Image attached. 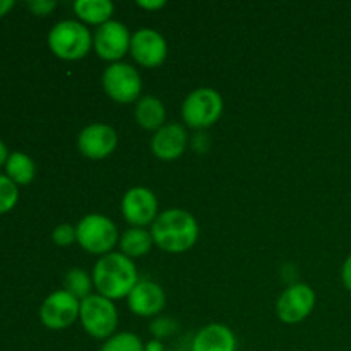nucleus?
Returning a JSON list of instances; mask_svg holds the SVG:
<instances>
[{
  "label": "nucleus",
  "mask_w": 351,
  "mask_h": 351,
  "mask_svg": "<svg viewBox=\"0 0 351 351\" xmlns=\"http://www.w3.org/2000/svg\"><path fill=\"white\" fill-rule=\"evenodd\" d=\"M127 304L132 314L139 317H154L161 314L167 305L163 288L154 281H139L127 297Z\"/></svg>",
  "instance_id": "nucleus-14"
},
{
  "label": "nucleus",
  "mask_w": 351,
  "mask_h": 351,
  "mask_svg": "<svg viewBox=\"0 0 351 351\" xmlns=\"http://www.w3.org/2000/svg\"><path fill=\"white\" fill-rule=\"evenodd\" d=\"M136 122L139 123L143 129L146 130H160L165 125L167 120V108H165L163 101L156 96H143L139 101L136 103Z\"/></svg>",
  "instance_id": "nucleus-17"
},
{
  "label": "nucleus",
  "mask_w": 351,
  "mask_h": 351,
  "mask_svg": "<svg viewBox=\"0 0 351 351\" xmlns=\"http://www.w3.org/2000/svg\"><path fill=\"white\" fill-rule=\"evenodd\" d=\"M191 351H237V338L228 326L213 322L199 329Z\"/></svg>",
  "instance_id": "nucleus-16"
},
{
  "label": "nucleus",
  "mask_w": 351,
  "mask_h": 351,
  "mask_svg": "<svg viewBox=\"0 0 351 351\" xmlns=\"http://www.w3.org/2000/svg\"><path fill=\"white\" fill-rule=\"evenodd\" d=\"M130 40H132V34L129 33L125 24L112 19L96 27L93 47L99 58L115 64V62H122L123 55L130 51Z\"/></svg>",
  "instance_id": "nucleus-8"
},
{
  "label": "nucleus",
  "mask_w": 351,
  "mask_h": 351,
  "mask_svg": "<svg viewBox=\"0 0 351 351\" xmlns=\"http://www.w3.org/2000/svg\"><path fill=\"white\" fill-rule=\"evenodd\" d=\"M99 351H144V343L134 332H115L103 343Z\"/></svg>",
  "instance_id": "nucleus-22"
},
{
  "label": "nucleus",
  "mask_w": 351,
  "mask_h": 351,
  "mask_svg": "<svg viewBox=\"0 0 351 351\" xmlns=\"http://www.w3.org/2000/svg\"><path fill=\"white\" fill-rule=\"evenodd\" d=\"M149 331H151V335L154 336V339L161 341V339L173 336L175 332L178 331V324L173 321V319L160 315V317H156L149 324Z\"/></svg>",
  "instance_id": "nucleus-24"
},
{
  "label": "nucleus",
  "mask_w": 351,
  "mask_h": 351,
  "mask_svg": "<svg viewBox=\"0 0 351 351\" xmlns=\"http://www.w3.org/2000/svg\"><path fill=\"white\" fill-rule=\"evenodd\" d=\"M137 5L141 9H146V10H158V9H163L167 5L165 0H137Z\"/></svg>",
  "instance_id": "nucleus-28"
},
{
  "label": "nucleus",
  "mask_w": 351,
  "mask_h": 351,
  "mask_svg": "<svg viewBox=\"0 0 351 351\" xmlns=\"http://www.w3.org/2000/svg\"><path fill=\"white\" fill-rule=\"evenodd\" d=\"M77 232V243L89 254L95 256H106L115 249L119 243V230L115 223L105 215H86L75 226Z\"/></svg>",
  "instance_id": "nucleus-4"
},
{
  "label": "nucleus",
  "mask_w": 351,
  "mask_h": 351,
  "mask_svg": "<svg viewBox=\"0 0 351 351\" xmlns=\"http://www.w3.org/2000/svg\"><path fill=\"white\" fill-rule=\"evenodd\" d=\"M95 287L93 283V276H89L84 269L81 267H74V269L67 271L64 280V290L74 295L77 300H84V298L91 297V290Z\"/></svg>",
  "instance_id": "nucleus-21"
},
{
  "label": "nucleus",
  "mask_w": 351,
  "mask_h": 351,
  "mask_svg": "<svg viewBox=\"0 0 351 351\" xmlns=\"http://www.w3.org/2000/svg\"><path fill=\"white\" fill-rule=\"evenodd\" d=\"M48 47L62 60H81L93 48V34L81 21L65 19L50 29Z\"/></svg>",
  "instance_id": "nucleus-3"
},
{
  "label": "nucleus",
  "mask_w": 351,
  "mask_h": 351,
  "mask_svg": "<svg viewBox=\"0 0 351 351\" xmlns=\"http://www.w3.org/2000/svg\"><path fill=\"white\" fill-rule=\"evenodd\" d=\"M14 7V0H0V17L5 16Z\"/></svg>",
  "instance_id": "nucleus-30"
},
{
  "label": "nucleus",
  "mask_w": 351,
  "mask_h": 351,
  "mask_svg": "<svg viewBox=\"0 0 351 351\" xmlns=\"http://www.w3.org/2000/svg\"><path fill=\"white\" fill-rule=\"evenodd\" d=\"M5 171L7 177L16 185H27L33 182L34 175H36V167H34V161L27 154L16 151V153H10L9 158H7Z\"/></svg>",
  "instance_id": "nucleus-20"
},
{
  "label": "nucleus",
  "mask_w": 351,
  "mask_h": 351,
  "mask_svg": "<svg viewBox=\"0 0 351 351\" xmlns=\"http://www.w3.org/2000/svg\"><path fill=\"white\" fill-rule=\"evenodd\" d=\"M315 307V291L307 283H295L281 293L276 304L278 317L285 324H298L312 314Z\"/></svg>",
  "instance_id": "nucleus-11"
},
{
  "label": "nucleus",
  "mask_w": 351,
  "mask_h": 351,
  "mask_svg": "<svg viewBox=\"0 0 351 351\" xmlns=\"http://www.w3.org/2000/svg\"><path fill=\"white\" fill-rule=\"evenodd\" d=\"M101 84L108 98L117 103H134L139 101L143 91V79L136 67L125 62H115L108 65L103 72Z\"/></svg>",
  "instance_id": "nucleus-7"
},
{
  "label": "nucleus",
  "mask_w": 351,
  "mask_h": 351,
  "mask_svg": "<svg viewBox=\"0 0 351 351\" xmlns=\"http://www.w3.org/2000/svg\"><path fill=\"white\" fill-rule=\"evenodd\" d=\"M27 7L36 16H47L57 7V2H53V0H31V2H27Z\"/></svg>",
  "instance_id": "nucleus-26"
},
{
  "label": "nucleus",
  "mask_w": 351,
  "mask_h": 351,
  "mask_svg": "<svg viewBox=\"0 0 351 351\" xmlns=\"http://www.w3.org/2000/svg\"><path fill=\"white\" fill-rule=\"evenodd\" d=\"M51 239H53V242L57 243L58 247H69L74 242H77V232H75L74 226L69 225V223H62V225H58L57 228L53 230Z\"/></svg>",
  "instance_id": "nucleus-25"
},
{
  "label": "nucleus",
  "mask_w": 351,
  "mask_h": 351,
  "mask_svg": "<svg viewBox=\"0 0 351 351\" xmlns=\"http://www.w3.org/2000/svg\"><path fill=\"white\" fill-rule=\"evenodd\" d=\"M79 312H81V300H77L69 291L58 290L45 298L40 308V319L45 328L60 331L77 321Z\"/></svg>",
  "instance_id": "nucleus-9"
},
{
  "label": "nucleus",
  "mask_w": 351,
  "mask_h": 351,
  "mask_svg": "<svg viewBox=\"0 0 351 351\" xmlns=\"http://www.w3.org/2000/svg\"><path fill=\"white\" fill-rule=\"evenodd\" d=\"M130 55L139 65L147 69L160 67L168 55L167 40L161 33L151 27H143L132 34Z\"/></svg>",
  "instance_id": "nucleus-12"
},
{
  "label": "nucleus",
  "mask_w": 351,
  "mask_h": 351,
  "mask_svg": "<svg viewBox=\"0 0 351 351\" xmlns=\"http://www.w3.org/2000/svg\"><path fill=\"white\" fill-rule=\"evenodd\" d=\"M189 144L187 130L180 123H165L151 139V151L163 161H173L185 153Z\"/></svg>",
  "instance_id": "nucleus-15"
},
{
  "label": "nucleus",
  "mask_w": 351,
  "mask_h": 351,
  "mask_svg": "<svg viewBox=\"0 0 351 351\" xmlns=\"http://www.w3.org/2000/svg\"><path fill=\"white\" fill-rule=\"evenodd\" d=\"M120 211L136 228H146L147 225H153L158 218V199L154 192L147 187H132L123 194Z\"/></svg>",
  "instance_id": "nucleus-10"
},
{
  "label": "nucleus",
  "mask_w": 351,
  "mask_h": 351,
  "mask_svg": "<svg viewBox=\"0 0 351 351\" xmlns=\"http://www.w3.org/2000/svg\"><path fill=\"white\" fill-rule=\"evenodd\" d=\"M120 252L123 256H127L129 259H137V257H143L146 254H149V250L153 249L154 240L153 235H151V230L146 228H132L125 230L122 233L119 240Z\"/></svg>",
  "instance_id": "nucleus-19"
},
{
  "label": "nucleus",
  "mask_w": 351,
  "mask_h": 351,
  "mask_svg": "<svg viewBox=\"0 0 351 351\" xmlns=\"http://www.w3.org/2000/svg\"><path fill=\"white\" fill-rule=\"evenodd\" d=\"M79 319L84 331L91 338L105 339V341L115 335L117 326H119V312L113 300L98 293L81 302Z\"/></svg>",
  "instance_id": "nucleus-6"
},
{
  "label": "nucleus",
  "mask_w": 351,
  "mask_h": 351,
  "mask_svg": "<svg viewBox=\"0 0 351 351\" xmlns=\"http://www.w3.org/2000/svg\"><path fill=\"white\" fill-rule=\"evenodd\" d=\"M341 280H343V285H345L346 290L351 291V254L346 257L345 264H343V267H341Z\"/></svg>",
  "instance_id": "nucleus-27"
},
{
  "label": "nucleus",
  "mask_w": 351,
  "mask_h": 351,
  "mask_svg": "<svg viewBox=\"0 0 351 351\" xmlns=\"http://www.w3.org/2000/svg\"><path fill=\"white\" fill-rule=\"evenodd\" d=\"M93 283L98 295L110 300H120L129 297L134 287L139 283L137 267L134 261L122 252H110L96 261L93 267Z\"/></svg>",
  "instance_id": "nucleus-2"
},
{
  "label": "nucleus",
  "mask_w": 351,
  "mask_h": 351,
  "mask_svg": "<svg viewBox=\"0 0 351 351\" xmlns=\"http://www.w3.org/2000/svg\"><path fill=\"white\" fill-rule=\"evenodd\" d=\"M144 351H165V346L163 343L158 341V339H153V341L144 345Z\"/></svg>",
  "instance_id": "nucleus-29"
},
{
  "label": "nucleus",
  "mask_w": 351,
  "mask_h": 351,
  "mask_svg": "<svg viewBox=\"0 0 351 351\" xmlns=\"http://www.w3.org/2000/svg\"><path fill=\"white\" fill-rule=\"evenodd\" d=\"M19 199L17 185L5 175H0V215L9 213Z\"/></svg>",
  "instance_id": "nucleus-23"
},
{
  "label": "nucleus",
  "mask_w": 351,
  "mask_h": 351,
  "mask_svg": "<svg viewBox=\"0 0 351 351\" xmlns=\"http://www.w3.org/2000/svg\"><path fill=\"white\" fill-rule=\"evenodd\" d=\"M154 245L170 254L191 250L199 239V223L185 209L171 208L160 213L151 225Z\"/></svg>",
  "instance_id": "nucleus-1"
},
{
  "label": "nucleus",
  "mask_w": 351,
  "mask_h": 351,
  "mask_svg": "<svg viewBox=\"0 0 351 351\" xmlns=\"http://www.w3.org/2000/svg\"><path fill=\"white\" fill-rule=\"evenodd\" d=\"M74 12L81 23L101 26L112 21L115 5L112 0H75Z\"/></svg>",
  "instance_id": "nucleus-18"
},
{
  "label": "nucleus",
  "mask_w": 351,
  "mask_h": 351,
  "mask_svg": "<svg viewBox=\"0 0 351 351\" xmlns=\"http://www.w3.org/2000/svg\"><path fill=\"white\" fill-rule=\"evenodd\" d=\"M119 136L106 123H89L79 132L77 149L89 160H103L115 151Z\"/></svg>",
  "instance_id": "nucleus-13"
},
{
  "label": "nucleus",
  "mask_w": 351,
  "mask_h": 351,
  "mask_svg": "<svg viewBox=\"0 0 351 351\" xmlns=\"http://www.w3.org/2000/svg\"><path fill=\"white\" fill-rule=\"evenodd\" d=\"M7 158H9V151H7L5 144H3L2 141H0V167H2V165L5 163Z\"/></svg>",
  "instance_id": "nucleus-31"
},
{
  "label": "nucleus",
  "mask_w": 351,
  "mask_h": 351,
  "mask_svg": "<svg viewBox=\"0 0 351 351\" xmlns=\"http://www.w3.org/2000/svg\"><path fill=\"white\" fill-rule=\"evenodd\" d=\"M221 95L213 88H199L189 93L182 103V119L191 129L204 130L215 125L223 115Z\"/></svg>",
  "instance_id": "nucleus-5"
}]
</instances>
